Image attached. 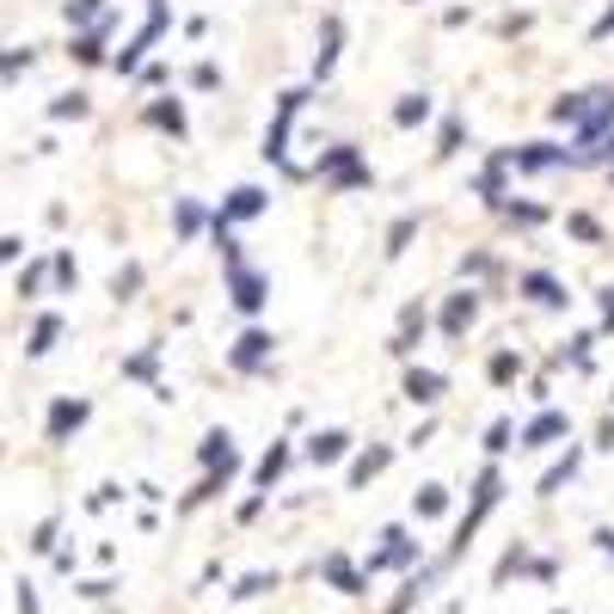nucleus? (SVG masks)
<instances>
[{"label": "nucleus", "instance_id": "1", "mask_svg": "<svg viewBox=\"0 0 614 614\" xmlns=\"http://www.w3.org/2000/svg\"><path fill=\"white\" fill-rule=\"evenodd\" d=\"M498 498H504V474H498V461H486L479 479H474V504H467V516H461L455 541H448V553H443V566H461V559H467V547H474V535L486 528V516H491Z\"/></svg>", "mask_w": 614, "mask_h": 614}, {"label": "nucleus", "instance_id": "2", "mask_svg": "<svg viewBox=\"0 0 614 614\" xmlns=\"http://www.w3.org/2000/svg\"><path fill=\"white\" fill-rule=\"evenodd\" d=\"M307 99H314V80H307V87H289L283 92V105H276V117H271V129H264V160H271L276 172H289V179H307V167L289 160V129L307 111Z\"/></svg>", "mask_w": 614, "mask_h": 614}, {"label": "nucleus", "instance_id": "3", "mask_svg": "<svg viewBox=\"0 0 614 614\" xmlns=\"http://www.w3.org/2000/svg\"><path fill=\"white\" fill-rule=\"evenodd\" d=\"M307 179H320V184H332V191H368L375 184V172H368V160H363V148H351V141H332V148L307 167Z\"/></svg>", "mask_w": 614, "mask_h": 614}, {"label": "nucleus", "instance_id": "4", "mask_svg": "<svg viewBox=\"0 0 614 614\" xmlns=\"http://www.w3.org/2000/svg\"><path fill=\"white\" fill-rule=\"evenodd\" d=\"M418 566H424V547L412 541V528H406V522H387L382 547L368 553V578H375V571H399V578H412Z\"/></svg>", "mask_w": 614, "mask_h": 614}, {"label": "nucleus", "instance_id": "5", "mask_svg": "<svg viewBox=\"0 0 614 614\" xmlns=\"http://www.w3.org/2000/svg\"><path fill=\"white\" fill-rule=\"evenodd\" d=\"M430 320H436V314H430V302H424V295H412V302L399 307V326H394V338H387V356H399V363H406V356L424 344Z\"/></svg>", "mask_w": 614, "mask_h": 614}, {"label": "nucleus", "instance_id": "6", "mask_svg": "<svg viewBox=\"0 0 614 614\" xmlns=\"http://www.w3.org/2000/svg\"><path fill=\"white\" fill-rule=\"evenodd\" d=\"M167 25H172V7H167V0H148V19H141V31L129 37V49H117V75H136L141 56L160 44V31H167Z\"/></svg>", "mask_w": 614, "mask_h": 614}, {"label": "nucleus", "instance_id": "7", "mask_svg": "<svg viewBox=\"0 0 614 614\" xmlns=\"http://www.w3.org/2000/svg\"><path fill=\"white\" fill-rule=\"evenodd\" d=\"M228 295H234V307H240L246 320H259L264 314V302H271V276L264 271H252V264H228Z\"/></svg>", "mask_w": 614, "mask_h": 614}, {"label": "nucleus", "instance_id": "8", "mask_svg": "<svg viewBox=\"0 0 614 614\" xmlns=\"http://www.w3.org/2000/svg\"><path fill=\"white\" fill-rule=\"evenodd\" d=\"M516 289H522V302L528 307H547V314H566L571 307V289H566V276H553V271H522L516 276Z\"/></svg>", "mask_w": 614, "mask_h": 614}, {"label": "nucleus", "instance_id": "9", "mask_svg": "<svg viewBox=\"0 0 614 614\" xmlns=\"http://www.w3.org/2000/svg\"><path fill=\"white\" fill-rule=\"evenodd\" d=\"M271 351H276V338L264 332V326H246V332L234 338V351H228V368L234 375H264V368H271Z\"/></svg>", "mask_w": 614, "mask_h": 614}, {"label": "nucleus", "instance_id": "10", "mask_svg": "<svg viewBox=\"0 0 614 614\" xmlns=\"http://www.w3.org/2000/svg\"><path fill=\"white\" fill-rule=\"evenodd\" d=\"M571 436V412H559V406H541L528 424H522V436H516V448H528V455H541V448H553V443H566Z\"/></svg>", "mask_w": 614, "mask_h": 614}, {"label": "nucleus", "instance_id": "11", "mask_svg": "<svg viewBox=\"0 0 614 614\" xmlns=\"http://www.w3.org/2000/svg\"><path fill=\"white\" fill-rule=\"evenodd\" d=\"M314 571H320V578L332 583L338 596H368V566H356V559H351L344 547H332Z\"/></svg>", "mask_w": 614, "mask_h": 614}, {"label": "nucleus", "instance_id": "12", "mask_svg": "<svg viewBox=\"0 0 614 614\" xmlns=\"http://www.w3.org/2000/svg\"><path fill=\"white\" fill-rule=\"evenodd\" d=\"M479 302H486V295H474V289L443 295V307H436V332H443V338H467L479 326Z\"/></svg>", "mask_w": 614, "mask_h": 614}, {"label": "nucleus", "instance_id": "13", "mask_svg": "<svg viewBox=\"0 0 614 614\" xmlns=\"http://www.w3.org/2000/svg\"><path fill=\"white\" fill-rule=\"evenodd\" d=\"M510 167L516 172H559V167H578V154L559 148V141H522V148H510Z\"/></svg>", "mask_w": 614, "mask_h": 614}, {"label": "nucleus", "instance_id": "14", "mask_svg": "<svg viewBox=\"0 0 614 614\" xmlns=\"http://www.w3.org/2000/svg\"><path fill=\"white\" fill-rule=\"evenodd\" d=\"M399 394L412 399V406H436V399L448 394V375H443V368H418V363H406V375H399Z\"/></svg>", "mask_w": 614, "mask_h": 614}, {"label": "nucleus", "instance_id": "15", "mask_svg": "<svg viewBox=\"0 0 614 614\" xmlns=\"http://www.w3.org/2000/svg\"><path fill=\"white\" fill-rule=\"evenodd\" d=\"M351 448H356V436L344 424H326V430H314V436H307V461H314V467H338Z\"/></svg>", "mask_w": 614, "mask_h": 614}, {"label": "nucleus", "instance_id": "16", "mask_svg": "<svg viewBox=\"0 0 614 614\" xmlns=\"http://www.w3.org/2000/svg\"><path fill=\"white\" fill-rule=\"evenodd\" d=\"M197 461H203V474H240V455H234V430H228V424H215L209 436L197 443Z\"/></svg>", "mask_w": 614, "mask_h": 614}, {"label": "nucleus", "instance_id": "17", "mask_svg": "<svg viewBox=\"0 0 614 614\" xmlns=\"http://www.w3.org/2000/svg\"><path fill=\"white\" fill-rule=\"evenodd\" d=\"M510 172H516V167H510V148H498L486 167H479V184H474V191H479V203H486V209H498V203L510 197Z\"/></svg>", "mask_w": 614, "mask_h": 614}, {"label": "nucleus", "instance_id": "18", "mask_svg": "<svg viewBox=\"0 0 614 614\" xmlns=\"http://www.w3.org/2000/svg\"><path fill=\"white\" fill-rule=\"evenodd\" d=\"M264 209H271V191H264V184H234L228 203H221L215 215L234 228V221H252V215H264Z\"/></svg>", "mask_w": 614, "mask_h": 614}, {"label": "nucleus", "instance_id": "19", "mask_svg": "<svg viewBox=\"0 0 614 614\" xmlns=\"http://www.w3.org/2000/svg\"><path fill=\"white\" fill-rule=\"evenodd\" d=\"M387 467H394V443H363V455H351V491H368Z\"/></svg>", "mask_w": 614, "mask_h": 614}, {"label": "nucleus", "instance_id": "20", "mask_svg": "<svg viewBox=\"0 0 614 614\" xmlns=\"http://www.w3.org/2000/svg\"><path fill=\"white\" fill-rule=\"evenodd\" d=\"M87 418H92L87 399H56V406H49V443H68Z\"/></svg>", "mask_w": 614, "mask_h": 614}, {"label": "nucleus", "instance_id": "21", "mask_svg": "<svg viewBox=\"0 0 614 614\" xmlns=\"http://www.w3.org/2000/svg\"><path fill=\"white\" fill-rule=\"evenodd\" d=\"M209 221H215V209H203L197 197H179V203H172V234H179V240H197Z\"/></svg>", "mask_w": 614, "mask_h": 614}, {"label": "nucleus", "instance_id": "22", "mask_svg": "<svg viewBox=\"0 0 614 614\" xmlns=\"http://www.w3.org/2000/svg\"><path fill=\"white\" fill-rule=\"evenodd\" d=\"M289 461H295L289 436H276V443H271V448H264V461H259V474H252V486H259V491H271V486H276V479L289 474Z\"/></svg>", "mask_w": 614, "mask_h": 614}, {"label": "nucleus", "instance_id": "23", "mask_svg": "<svg viewBox=\"0 0 614 614\" xmlns=\"http://www.w3.org/2000/svg\"><path fill=\"white\" fill-rule=\"evenodd\" d=\"M338 49H344V19H320V56H314V80H326L338 68Z\"/></svg>", "mask_w": 614, "mask_h": 614}, {"label": "nucleus", "instance_id": "24", "mask_svg": "<svg viewBox=\"0 0 614 614\" xmlns=\"http://www.w3.org/2000/svg\"><path fill=\"white\" fill-rule=\"evenodd\" d=\"M448 504H455V498H448L443 479H424V486H418V498H412V516L418 522H436V516H448Z\"/></svg>", "mask_w": 614, "mask_h": 614}, {"label": "nucleus", "instance_id": "25", "mask_svg": "<svg viewBox=\"0 0 614 614\" xmlns=\"http://www.w3.org/2000/svg\"><path fill=\"white\" fill-rule=\"evenodd\" d=\"M578 467H583V448H566V455H559V461H553V467H547V474H541V498H553V491H566L571 486V479H578Z\"/></svg>", "mask_w": 614, "mask_h": 614}, {"label": "nucleus", "instance_id": "26", "mask_svg": "<svg viewBox=\"0 0 614 614\" xmlns=\"http://www.w3.org/2000/svg\"><path fill=\"white\" fill-rule=\"evenodd\" d=\"M491 215H498V221H510V228H541V221H553L547 203H516V197H504Z\"/></svg>", "mask_w": 614, "mask_h": 614}, {"label": "nucleus", "instance_id": "27", "mask_svg": "<svg viewBox=\"0 0 614 614\" xmlns=\"http://www.w3.org/2000/svg\"><path fill=\"white\" fill-rule=\"evenodd\" d=\"M387 117H394V129H418V123H430V92H399Z\"/></svg>", "mask_w": 614, "mask_h": 614}, {"label": "nucleus", "instance_id": "28", "mask_svg": "<svg viewBox=\"0 0 614 614\" xmlns=\"http://www.w3.org/2000/svg\"><path fill=\"white\" fill-rule=\"evenodd\" d=\"M111 25H117V13H111V19H105V25H92V31H80V37H75V49H68V56H75V61H80V68H92V61L105 56V37H111Z\"/></svg>", "mask_w": 614, "mask_h": 614}, {"label": "nucleus", "instance_id": "29", "mask_svg": "<svg viewBox=\"0 0 614 614\" xmlns=\"http://www.w3.org/2000/svg\"><path fill=\"white\" fill-rule=\"evenodd\" d=\"M412 240H418V215H394V221H387L382 259H406V252H412Z\"/></svg>", "mask_w": 614, "mask_h": 614}, {"label": "nucleus", "instance_id": "30", "mask_svg": "<svg viewBox=\"0 0 614 614\" xmlns=\"http://www.w3.org/2000/svg\"><path fill=\"white\" fill-rule=\"evenodd\" d=\"M528 559H535V553H528V541H510V553L498 559V566H491V583H516V578H528Z\"/></svg>", "mask_w": 614, "mask_h": 614}, {"label": "nucleus", "instance_id": "31", "mask_svg": "<svg viewBox=\"0 0 614 614\" xmlns=\"http://www.w3.org/2000/svg\"><path fill=\"white\" fill-rule=\"evenodd\" d=\"M276 583H283V571H240V578H234V602H252V596H271Z\"/></svg>", "mask_w": 614, "mask_h": 614}, {"label": "nucleus", "instance_id": "32", "mask_svg": "<svg viewBox=\"0 0 614 614\" xmlns=\"http://www.w3.org/2000/svg\"><path fill=\"white\" fill-rule=\"evenodd\" d=\"M467 148V117H443V129H436V160H455V154Z\"/></svg>", "mask_w": 614, "mask_h": 614}, {"label": "nucleus", "instance_id": "33", "mask_svg": "<svg viewBox=\"0 0 614 614\" xmlns=\"http://www.w3.org/2000/svg\"><path fill=\"white\" fill-rule=\"evenodd\" d=\"M461 276H491V283H498V289H504V259H491L486 246H474V252H467V259H461Z\"/></svg>", "mask_w": 614, "mask_h": 614}, {"label": "nucleus", "instance_id": "34", "mask_svg": "<svg viewBox=\"0 0 614 614\" xmlns=\"http://www.w3.org/2000/svg\"><path fill=\"white\" fill-rule=\"evenodd\" d=\"M516 436H522V430L510 424V418H491V424H486V436H479V448H486V461H498L510 443H516Z\"/></svg>", "mask_w": 614, "mask_h": 614}, {"label": "nucleus", "instance_id": "35", "mask_svg": "<svg viewBox=\"0 0 614 614\" xmlns=\"http://www.w3.org/2000/svg\"><path fill=\"white\" fill-rule=\"evenodd\" d=\"M148 123H154V129H167V136H184V105H179V99H154Z\"/></svg>", "mask_w": 614, "mask_h": 614}, {"label": "nucleus", "instance_id": "36", "mask_svg": "<svg viewBox=\"0 0 614 614\" xmlns=\"http://www.w3.org/2000/svg\"><path fill=\"white\" fill-rule=\"evenodd\" d=\"M516 375H522V356H516V351H491V356H486V382H491V387H510Z\"/></svg>", "mask_w": 614, "mask_h": 614}, {"label": "nucleus", "instance_id": "37", "mask_svg": "<svg viewBox=\"0 0 614 614\" xmlns=\"http://www.w3.org/2000/svg\"><path fill=\"white\" fill-rule=\"evenodd\" d=\"M56 338H61V320H56V314H44V320L31 326V344H25V351L31 356H49V351H56Z\"/></svg>", "mask_w": 614, "mask_h": 614}, {"label": "nucleus", "instance_id": "38", "mask_svg": "<svg viewBox=\"0 0 614 614\" xmlns=\"http://www.w3.org/2000/svg\"><path fill=\"white\" fill-rule=\"evenodd\" d=\"M105 19H111V7H105V0H68V25H105Z\"/></svg>", "mask_w": 614, "mask_h": 614}, {"label": "nucleus", "instance_id": "39", "mask_svg": "<svg viewBox=\"0 0 614 614\" xmlns=\"http://www.w3.org/2000/svg\"><path fill=\"white\" fill-rule=\"evenodd\" d=\"M566 234H571V240H583V246H602V221H596L590 209L566 215Z\"/></svg>", "mask_w": 614, "mask_h": 614}, {"label": "nucleus", "instance_id": "40", "mask_svg": "<svg viewBox=\"0 0 614 614\" xmlns=\"http://www.w3.org/2000/svg\"><path fill=\"white\" fill-rule=\"evenodd\" d=\"M123 375H129V382H154V375H160V351H136L123 363Z\"/></svg>", "mask_w": 614, "mask_h": 614}, {"label": "nucleus", "instance_id": "41", "mask_svg": "<svg viewBox=\"0 0 614 614\" xmlns=\"http://www.w3.org/2000/svg\"><path fill=\"white\" fill-rule=\"evenodd\" d=\"M87 92H61V99H49V117H87Z\"/></svg>", "mask_w": 614, "mask_h": 614}, {"label": "nucleus", "instance_id": "42", "mask_svg": "<svg viewBox=\"0 0 614 614\" xmlns=\"http://www.w3.org/2000/svg\"><path fill=\"white\" fill-rule=\"evenodd\" d=\"M191 87L215 92V87H221V68H215V61H191Z\"/></svg>", "mask_w": 614, "mask_h": 614}, {"label": "nucleus", "instance_id": "43", "mask_svg": "<svg viewBox=\"0 0 614 614\" xmlns=\"http://www.w3.org/2000/svg\"><path fill=\"white\" fill-rule=\"evenodd\" d=\"M111 289H117V302H129V295L141 289V264H123V271H117V283H111Z\"/></svg>", "mask_w": 614, "mask_h": 614}, {"label": "nucleus", "instance_id": "44", "mask_svg": "<svg viewBox=\"0 0 614 614\" xmlns=\"http://www.w3.org/2000/svg\"><path fill=\"white\" fill-rule=\"evenodd\" d=\"M49 271H56L61 289H75V259H68V252H56V259H49Z\"/></svg>", "mask_w": 614, "mask_h": 614}, {"label": "nucleus", "instance_id": "45", "mask_svg": "<svg viewBox=\"0 0 614 614\" xmlns=\"http://www.w3.org/2000/svg\"><path fill=\"white\" fill-rule=\"evenodd\" d=\"M528 578H535V583H553V578H559V559H528Z\"/></svg>", "mask_w": 614, "mask_h": 614}, {"label": "nucleus", "instance_id": "46", "mask_svg": "<svg viewBox=\"0 0 614 614\" xmlns=\"http://www.w3.org/2000/svg\"><path fill=\"white\" fill-rule=\"evenodd\" d=\"M596 320H602V332H614V289L596 295Z\"/></svg>", "mask_w": 614, "mask_h": 614}, {"label": "nucleus", "instance_id": "47", "mask_svg": "<svg viewBox=\"0 0 614 614\" xmlns=\"http://www.w3.org/2000/svg\"><path fill=\"white\" fill-rule=\"evenodd\" d=\"M44 276H49V264H31V271L19 276V289H25V295H37V289H44Z\"/></svg>", "mask_w": 614, "mask_h": 614}, {"label": "nucleus", "instance_id": "48", "mask_svg": "<svg viewBox=\"0 0 614 614\" xmlns=\"http://www.w3.org/2000/svg\"><path fill=\"white\" fill-rule=\"evenodd\" d=\"M31 547H37V553H49V547H56V516H49V522H37V541H31Z\"/></svg>", "mask_w": 614, "mask_h": 614}, {"label": "nucleus", "instance_id": "49", "mask_svg": "<svg viewBox=\"0 0 614 614\" xmlns=\"http://www.w3.org/2000/svg\"><path fill=\"white\" fill-rule=\"evenodd\" d=\"M596 448H602V455L614 448V412H609V418H596Z\"/></svg>", "mask_w": 614, "mask_h": 614}, {"label": "nucleus", "instance_id": "50", "mask_svg": "<svg viewBox=\"0 0 614 614\" xmlns=\"http://www.w3.org/2000/svg\"><path fill=\"white\" fill-rule=\"evenodd\" d=\"M19 68H31V49H13V56H0V75H19Z\"/></svg>", "mask_w": 614, "mask_h": 614}, {"label": "nucleus", "instance_id": "51", "mask_svg": "<svg viewBox=\"0 0 614 614\" xmlns=\"http://www.w3.org/2000/svg\"><path fill=\"white\" fill-rule=\"evenodd\" d=\"M602 37H614V7L596 19V25H590V44H602Z\"/></svg>", "mask_w": 614, "mask_h": 614}, {"label": "nucleus", "instance_id": "52", "mask_svg": "<svg viewBox=\"0 0 614 614\" xmlns=\"http://www.w3.org/2000/svg\"><path fill=\"white\" fill-rule=\"evenodd\" d=\"M264 516V491H259V498H246V504H240V522H259Z\"/></svg>", "mask_w": 614, "mask_h": 614}, {"label": "nucleus", "instance_id": "53", "mask_svg": "<svg viewBox=\"0 0 614 614\" xmlns=\"http://www.w3.org/2000/svg\"><path fill=\"white\" fill-rule=\"evenodd\" d=\"M7 259H19V234H0V264Z\"/></svg>", "mask_w": 614, "mask_h": 614}, {"label": "nucleus", "instance_id": "54", "mask_svg": "<svg viewBox=\"0 0 614 614\" xmlns=\"http://www.w3.org/2000/svg\"><path fill=\"white\" fill-rule=\"evenodd\" d=\"M590 541H596V553H609V559H614V528H596Z\"/></svg>", "mask_w": 614, "mask_h": 614}, {"label": "nucleus", "instance_id": "55", "mask_svg": "<svg viewBox=\"0 0 614 614\" xmlns=\"http://www.w3.org/2000/svg\"><path fill=\"white\" fill-rule=\"evenodd\" d=\"M406 7H418V0H406Z\"/></svg>", "mask_w": 614, "mask_h": 614}, {"label": "nucleus", "instance_id": "56", "mask_svg": "<svg viewBox=\"0 0 614 614\" xmlns=\"http://www.w3.org/2000/svg\"><path fill=\"white\" fill-rule=\"evenodd\" d=\"M609 184H614V172H609Z\"/></svg>", "mask_w": 614, "mask_h": 614}]
</instances>
